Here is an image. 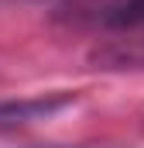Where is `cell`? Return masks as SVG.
<instances>
[{
  "label": "cell",
  "mask_w": 144,
  "mask_h": 148,
  "mask_svg": "<svg viewBox=\"0 0 144 148\" xmlns=\"http://www.w3.org/2000/svg\"><path fill=\"white\" fill-rule=\"evenodd\" d=\"M93 59L103 62L107 69H137V66H144V28L124 31L120 38H113L110 45L96 48Z\"/></svg>",
  "instance_id": "2"
},
{
  "label": "cell",
  "mask_w": 144,
  "mask_h": 148,
  "mask_svg": "<svg viewBox=\"0 0 144 148\" xmlns=\"http://www.w3.org/2000/svg\"><path fill=\"white\" fill-rule=\"evenodd\" d=\"M75 103L72 93H45V97H24V100H0V127H17V124H31L45 121L62 107Z\"/></svg>",
  "instance_id": "1"
}]
</instances>
